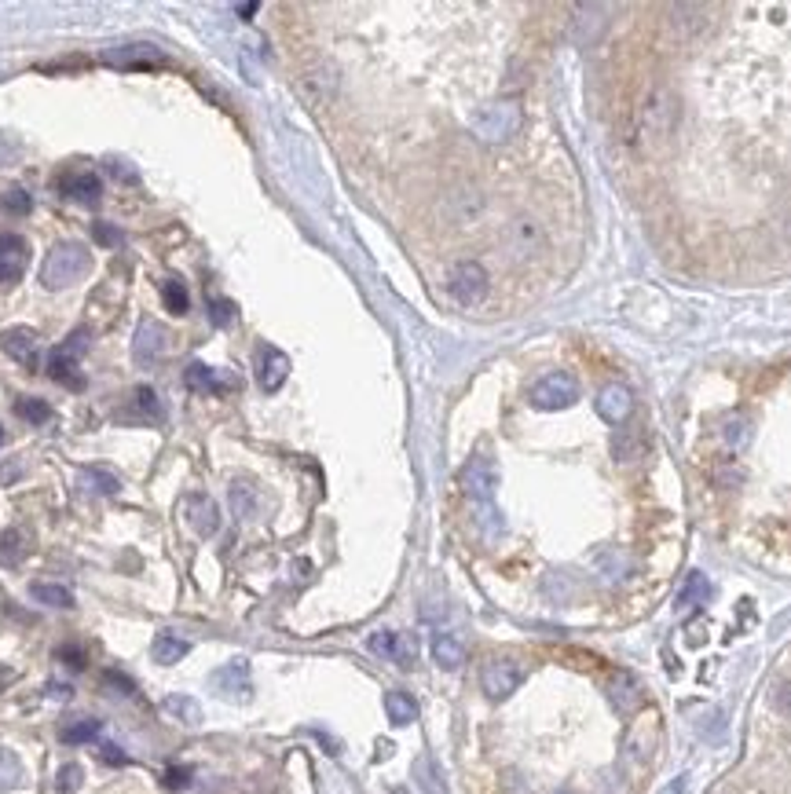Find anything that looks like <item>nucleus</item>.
Segmentation results:
<instances>
[{
	"mask_svg": "<svg viewBox=\"0 0 791 794\" xmlns=\"http://www.w3.org/2000/svg\"><path fill=\"white\" fill-rule=\"evenodd\" d=\"M100 729H103L100 718H77V722H66L59 729V740L70 743V747H81V743H92L100 736Z\"/></svg>",
	"mask_w": 791,
	"mask_h": 794,
	"instance_id": "nucleus-26",
	"label": "nucleus"
},
{
	"mask_svg": "<svg viewBox=\"0 0 791 794\" xmlns=\"http://www.w3.org/2000/svg\"><path fill=\"white\" fill-rule=\"evenodd\" d=\"M448 293L462 308H477L487 297V272H484V263H477V260L455 263L451 275H448Z\"/></svg>",
	"mask_w": 791,
	"mask_h": 794,
	"instance_id": "nucleus-5",
	"label": "nucleus"
},
{
	"mask_svg": "<svg viewBox=\"0 0 791 794\" xmlns=\"http://www.w3.org/2000/svg\"><path fill=\"white\" fill-rule=\"evenodd\" d=\"M645 444H649L645 428L631 425V428H620V435L612 439V454H615V462H638L645 454Z\"/></svg>",
	"mask_w": 791,
	"mask_h": 794,
	"instance_id": "nucleus-22",
	"label": "nucleus"
},
{
	"mask_svg": "<svg viewBox=\"0 0 791 794\" xmlns=\"http://www.w3.org/2000/svg\"><path fill=\"white\" fill-rule=\"evenodd\" d=\"M0 77H5V70H0Z\"/></svg>",
	"mask_w": 791,
	"mask_h": 794,
	"instance_id": "nucleus-55",
	"label": "nucleus"
},
{
	"mask_svg": "<svg viewBox=\"0 0 791 794\" xmlns=\"http://www.w3.org/2000/svg\"><path fill=\"white\" fill-rule=\"evenodd\" d=\"M371 652L374 655H381V659H392L396 666H414V641L410 637H403V634H392V630H378L371 641Z\"/></svg>",
	"mask_w": 791,
	"mask_h": 794,
	"instance_id": "nucleus-17",
	"label": "nucleus"
},
{
	"mask_svg": "<svg viewBox=\"0 0 791 794\" xmlns=\"http://www.w3.org/2000/svg\"><path fill=\"white\" fill-rule=\"evenodd\" d=\"M161 707H165V714H172L176 722H184V725H198L202 722V707H198V699H191V695H169Z\"/></svg>",
	"mask_w": 791,
	"mask_h": 794,
	"instance_id": "nucleus-30",
	"label": "nucleus"
},
{
	"mask_svg": "<svg viewBox=\"0 0 791 794\" xmlns=\"http://www.w3.org/2000/svg\"><path fill=\"white\" fill-rule=\"evenodd\" d=\"M191 652V645L184 641V637H176V634H158L154 637V645H150V655H154V663H161V666H172V663H180L184 655Z\"/></svg>",
	"mask_w": 791,
	"mask_h": 794,
	"instance_id": "nucleus-25",
	"label": "nucleus"
},
{
	"mask_svg": "<svg viewBox=\"0 0 791 794\" xmlns=\"http://www.w3.org/2000/svg\"><path fill=\"white\" fill-rule=\"evenodd\" d=\"M286 378H290L286 351L264 344V348H260V359H256V381H260V388H264V392H279V388L286 385Z\"/></svg>",
	"mask_w": 791,
	"mask_h": 794,
	"instance_id": "nucleus-14",
	"label": "nucleus"
},
{
	"mask_svg": "<svg viewBox=\"0 0 791 794\" xmlns=\"http://www.w3.org/2000/svg\"><path fill=\"white\" fill-rule=\"evenodd\" d=\"M30 597L37 600V604H48V607H73V593L66 589V586H59V582H34L30 586Z\"/></svg>",
	"mask_w": 791,
	"mask_h": 794,
	"instance_id": "nucleus-29",
	"label": "nucleus"
},
{
	"mask_svg": "<svg viewBox=\"0 0 791 794\" xmlns=\"http://www.w3.org/2000/svg\"><path fill=\"white\" fill-rule=\"evenodd\" d=\"M19 783H23V765H19V758H15L12 751L0 747V794L12 790V787H19Z\"/></svg>",
	"mask_w": 791,
	"mask_h": 794,
	"instance_id": "nucleus-39",
	"label": "nucleus"
},
{
	"mask_svg": "<svg viewBox=\"0 0 791 794\" xmlns=\"http://www.w3.org/2000/svg\"><path fill=\"white\" fill-rule=\"evenodd\" d=\"M495 487H498V469H495L491 458H473V462L462 469V491L473 498V505H480V509L491 512V516H495V509H491Z\"/></svg>",
	"mask_w": 791,
	"mask_h": 794,
	"instance_id": "nucleus-7",
	"label": "nucleus"
},
{
	"mask_svg": "<svg viewBox=\"0 0 791 794\" xmlns=\"http://www.w3.org/2000/svg\"><path fill=\"white\" fill-rule=\"evenodd\" d=\"M55 187H59L63 198L81 202V206H88V209H96V206L103 202V180H100L96 172H88V168H66V172H59Z\"/></svg>",
	"mask_w": 791,
	"mask_h": 794,
	"instance_id": "nucleus-8",
	"label": "nucleus"
},
{
	"mask_svg": "<svg viewBox=\"0 0 791 794\" xmlns=\"http://www.w3.org/2000/svg\"><path fill=\"white\" fill-rule=\"evenodd\" d=\"M506 238H509L513 256H532V253L543 249V231H539V224H532V220H516Z\"/></svg>",
	"mask_w": 791,
	"mask_h": 794,
	"instance_id": "nucleus-23",
	"label": "nucleus"
},
{
	"mask_svg": "<svg viewBox=\"0 0 791 794\" xmlns=\"http://www.w3.org/2000/svg\"><path fill=\"white\" fill-rule=\"evenodd\" d=\"M414 780H418V787L425 794H444V776H439V765L429 754L414 761Z\"/></svg>",
	"mask_w": 791,
	"mask_h": 794,
	"instance_id": "nucleus-32",
	"label": "nucleus"
},
{
	"mask_svg": "<svg viewBox=\"0 0 791 794\" xmlns=\"http://www.w3.org/2000/svg\"><path fill=\"white\" fill-rule=\"evenodd\" d=\"M0 348H5V356H12L15 363H23V367H37V333L34 330H26V326H15V330H5L0 333Z\"/></svg>",
	"mask_w": 791,
	"mask_h": 794,
	"instance_id": "nucleus-18",
	"label": "nucleus"
},
{
	"mask_svg": "<svg viewBox=\"0 0 791 794\" xmlns=\"http://www.w3.org/2000/svg\"><path fill=\"white\" fill-rule=\"evenodd\" d=\"M631 410H634V399H631V392H627L623 385H608V388L597 396V414H601V421H608V425H623V421L631 417Z\"/></svg>",
	"mask_w": 791,
	"mask_h": 794,
	"instance_id": "nucleus-19",
	"label": "nucleus"
},
{
	"mask_svg": "<svg viewBox=\"0 0 791 794\" xmlns=\"http://www.w3.org/2000/svg\"><path fill=\"white\" fill-rule=\"evenodd\" d=\"M103 62L118 70H154V66H165V55L154 44H121V48H107Z\"/></svg>",
	"mask_w": 791,
	"mask_h": 794,
	"instance_id": "nucleus-13",
	"label": "nucleus"
},
{
	"mask_svg": "<svg viewBox=\"0 0 791 794\" xmlns=\"http://www.w3.org/2000/svg\"><path fill=\"white\" fill-rule=\"evenodd\" d=\"M81 780H84V772H81V765H63L59 769V794H73L77 787H81Z\"/></svg>",
	"mask_w": 791,
	"mask_h": 794,
	"instance_id": "nucleus-45",
	"label": "nucleus"
},
{
	"mask_svg": "<svg viewBox=\"0 0 791 794\" xmlns=\"http://www.w3.org/2000/svg\"><path fill=\"white\" fill-rule=\"evenodd\" d=\"M612 699H615V707H620V711L638 707V703H641V688H638V681H634L631 674H620V677L612 681Z\"/></svg>",
	"mask_w": 791,
	"mask_h": 794,
	"instance_id": "nucleus-33",
	"label": "nucleus"
},
{
	"mask_svg": "<svg viewBox=\"0 0 791 794\" xmlns=\"http://www.w3.org/2000/svg\"><path fill=\"white\" fill-rule=\"evenodd\" d=\"M0 444H5V428H0Z\"/></svg>",
	"mask_w": 791,
	"mask_h": 794,
	"instance_id": "nucleus-53",
	"label": "nucleus"
},
{
	"mask_svg": "<svg viewBox=\"0 0 791 794\" xmlns=\"http://www.w3.org/2000/svg\"><path fill=\"white\" fill-rule=\"evenodd\" d=\"M161 301H165V308L172 311V315H188V308H191V297H188V286L180 282V279H165V286H161Z\"/></svg>",
	"mask_w": 791,
	"mask_h": 794,
	"instance_id": "nucleus-35",
	"label": "nucleus"
},
{
	"mask_svg": "<svg viewBox=\"0 0 791 794\" xmlns=\"http://www.w3.org/2000/svg\"><path fill=\"white\" fill-rule=\"evenodd\" d=\"M213 688H217L224 699L246 703V699H249V663H246V659H231L227 666H220V670L213 674Z\"/></svg>",
	"mask_w": 791,
	"mask_h": 794,
	"instance_id": "nucleus-16",
	"label": "nucleus"
},
{
	"mask_svg": "<svg viewBox=\"0 0 791 794\" xmlns=\"http://www.w3.org/2000/svg\"><path fill=\"white\" fill-rule=\"evenodd\" d=\"M604 8H597V5H590V8H579V19H575V37H579V44H590V41H597V33H601V26H604Z\"/></svg>",
	"mask_w": 791,
	"mask_h": 794,
	"instance_id": "nucleus-34",
	"label": "nucleus"
},
{
	"mask_svg": "<svg viewBox=\"0 0 791 794\" xmlns=\"http://www.w3.org/2000/svg\"><path fill=\"white\" fill-rule=\"evenodd\" d=\"M100 758H103L107 765H129V758H125V751H121V747H114V743H107V747L100 751Z\"/></svg>",
	"mask_w": 791,
	"mask_h": 794,
	"instance_id": "nucleus-49",
	"label": "nucleus"
},
{
	"mask_svg": "<svg viewBox=\"0 0 791 794\" xmlns=\"http://www.w3.org/2000/svg\"><path fill=\"white\" fill-rule=\"evenodd\" d=\"M527 399H532L535 410H564L579 399V385L572 374H546L543 381L532 385V396Z\"/></svg>",
	"mask_w": 791,
	"mask_h": 794,
	"instance_id": "nucleus-6",
	"label": "nucleus"
},
{
	"mask_svg": "<svg viewBox=\"0 0 791 794\" xmlns=\"http://www.w3.org/2000/svg\"><path fill=\"white\" fill-rule=\"evenodd\" d=\"M385 714H389V722L396 729H403V725H410L418 718V703L407 692H389L385 695Z\"/></svg>",
	"mask_w": 791,
	"mask_h": 794,
	"instance_id": "nucleus-28",
	"label": "nucleus"
},
{
	"mask_svg": "<svg viewBox=\"0 0 791 794\" xmlns=\"http://www.w3.org/2000/svg\"><path fill=\"white\" fill-rule=\"evenodd\" d=\"M15 414H19L23 421H30V425H44V421H52V407H48L44 399H37V396H23V399H15Z\"/></svg>",
	"mask_w": 791,
	"mask_h": 794,
	"instance_id": "nucleus-37",
	"label": "nucleus"
},
{
	"mask_svg": "<svg viewBox=\"0 0 791 794\" xmlns=\"http://www.w3.org/2000/svg\"><path fill=\"white\" fill-rule=\"evenodd\" d=\"M26 553H30V539L19 531V527H12V531L0 535V564H5V568L23 564Z\"/></svg>",
	"mask_w": 791,
	"mask_h": 794,
	"instance_id": "nucleus-27",
	"label": "nucleus"
},
{
	"mask_svg": "<svg viewBox=\"0 0 791 794\" xmlns=\"http://www.w3.org/2000/svg\"><path fill=\"white\" fill-rule=\"evenodd\" d=\"M30 209H34V198L23 187H8L5 195H0V213L5 216H26Z\"/></svg>",
	"mask_w": 791,
	"mask_h": 794,
	"instance_id": "nucleus-38",
	"label": "nucleus"
},
{
	"mask_svg": "<svg viewBox=\"0 0 791 794\" xmlns=\"http://www.w3.org/2000/svg\"><path fill=\"white\" fill-rule=\"evenodd\" d=\"M184 520L198 539H209L220 531V505L209 494H188L184 502Z\"/></svg>",
	"mask_w": 791,
	"mask_h": 794,
	"instance_id": "nucleus-12",
	"label": "nucleus"
},
{
	"mask_svg": "<svg viewBox=\"0 0 791 794\" xmlns=\"http://www.w3.org/2000/svg\"><path fill=\"white\" fill-rule=\"evenodd\" d=\"M564 794H572V790H564Z\"/></svg>",
	"mask_w": 791,
	"mask_h": 794,
	"instance_id": "nucleus-56",
	"label": "nucleus"
},
{
	"mask_svg": "<svg viewBox=\"0 0 791 794\" xmlns=\"http://www.w3.org/2000/svg\"><path fill=\"white\" fill-rule=\"evenodd\" d=\"M59 663L63 666H70V670H84V663H88V655H84V648L77 645V641H66V645H59Z\"/></svg>",
	"mask_w": 791,
	"mask_h": 794,
	"instance_id": "nucleus-43",
	"label": "nucleus"
},
{
	"mask_svg": "<svg viewBox=\"0 0 791 794\" xmlns=\"http://www.w3.org/2000/svg\"><path fill=\"white\" fill-rule=\"evenodd\" d=\"M773 707L784 711V714H791V681L777 684V692H773Z\"/></svg>",
	"mask_w": 791,
	"mask_h": 794,
	"instance_id": "nucleus-48",
	"label": "nucleus"
},
{
	"mask_svg": "<svg viewBox=\"0 0 791 794\" xmlns=\"http://www.w3.org/2000/svg\"><path fill=\"white\" fill-rule=\"evenodd\" d=\"M711 597V582L703 579L699 571L696 575H689L685 579V586H681V593H678V607H692V604H703Z\"/></svg>",
	"mask_w": 791,
	"mask_h": 794,
	"instance_id": "nucleus-36",
	"label": "nucleus"
},
{
	"mask_svg": "<svg viewBox=\"0 0 791 794\" xmlns=\"http://www.w3.org/2000/svg\"><path fill=\"white\" fill-rule=\"evenodd\" d=\"M107 684L121 688V695H132V692H136V684H132V681H129L125 674H118V670H111V674H107Z\"/></svg>",
	"mask_w": 791,
	"mask_h": 794,
	"instance_id": "nucleus-50",
	"label": "nucleus"
},
{
	"mask_svg": "<svg viewBox=\"0 0 791 794\" xmlns=\"http://www.w3.org/2000/svg\"><path fill=\"white\" fill-rule=\"evenodd\" d=\"M48 695H55V699H70V688H66V684H48Z\"/></svg>",
	"mask_w": 791,
	"mask_h": 794,
	"instance_id": "nucleus-51",
	"label": "nucleus"
},
{
	"mask_svg": "<svg viewBox=\"0 0 791 794\" xmlns=\"http://www.w3.org/2000/svg\"><path fill=\"white\" fill-rule=\"evenodd\" d=\"M165 351H169V333H165V326L154 322V319H143L140 330H136V344H132L136 363H140V367H154V363L165 356Z\"/></svg>",
	"mask_w": 791,
	"mask_h": 794,
	"instance_id": "nucleus-11",
	"label": "nucleus"
},
{
	"mask_svg": "<svg viewBox=\"0 0 791 794\" xmlns=\"http://www.w3.org/2000/svg\"><path fill=\"white\" fill-rule=\"evenodd\" d=\"M184 381H188V388H195V392H209V396L235 388V378H220V374H217L213 367H206V363H191V367L184 370Z\"/></svg>",
	"mask_w": 791,
	"mask_h": 794,
	"instance_id": "nucleus-21",
	"label": "nucleus"
},
{
	"mask_svg": "<svg viewBox=\"0 0 791 794\" xmlns=\"http://www.w3.org/2000/svg\"><path fill=\"white\" fill-rule=\"evenodd\" d=\"M19 154H23V143L15 136H8V132H0V168H8Z\"/></svg>",
	"mask_w": 791,
	"mask_h": 794,
	"instance_id": "nucleus-46",
	"label": "nucleus"
},
{
	"mask_svg": "<svg viewBox=\"0 0 791 794\" xmlns=\"http://www.w3.org/2000/svg\"><path fill=\"white\" fill-rule=\"evenodd\" d=\"M161 783H165V790H188L191 787V769L188 765H169Z\"/></svg>",
	"mask_w": 791,
	"mask_h": 794,
	"instance_id": "nucleus-44",
	"label": "nucleus"
},
{
	"mask_svg": "<svg viewBox=\"0 0 791 794\" xmlns=\"http://www.w3.org/2000/svg\"><path fill=\"white\" fill-rule=\"evenodd\" d=\"M520 121H524L520 107L509 103V100H502V103L480 107V110L469 118V129H473V136H477L480 143H506V139H513V136L520 132Z\"/></svg>",
	"mask_w": 791,
	"mask_h": 794,
	"instance_id": "nucleus-4",
	"label": "nucleus"
},
{
	"mask_svg": "<svg viewBox=\"0 0 791 794\" xmlns=\"http://www.w3.org/2000/svg\"><path fill=\"white\" fill-rule=\"evenodd\" d=\"M77 487L84 491V494H100V498H114L118 491H121V480L111 473V469H103V465H84L81 473H77Z\"/></svg>",
	"mask_w": 791,
	"mask_h": 794,
	"instance_id": "nucleus-20",
	"label": "nucleus"
},
{
	"mask_svg": "<svg viewBox=\"0 0 791 794\" xmlns=\"http://www.w3.org/2000/svg\"><path fill=\"white\" fill-rule=\"evenodd\" d=\"M92 268V253L81 242H59L52 245V253L41 263V286L44 290H66L73 282H81Z\"/></svg>",
	"mask_w": 791,
	"mask_h": 794,
	"instance_id": "nucleus-1",
	"label": "nucleus"
},
{
	"mask_svg": "<svg viewBox=\"0 0 791 794\" xmlns=\"http://www.w3.org/2000/svg\"><path fill=\"white\" fill-rule=\"evenodd\" d=\"M656 740H660V714H656V711H645V714L631 725V732H627V754H631L634 761H649L652 751H656Z\"/></svg>",
	"mask_w": 791,
	"mask_h": 794,
	"instance_id": "nucleus-15",
	"label": "nucleus"
},
{
	"mask_svg": "<svg viewBox=\"0 0 791 794\" xmlns=\"http://www.w3.org/2000/svg\"><path fill=\"white\" fill-rule=\"evenodd\" d=\"M432 659L439 670H458L466 663V648L455 634H436L432 637Z\"/></svg>",
	"mask_w": 791,
	"mask_h": 794,
	"instance_id": "nucleus-24",
	"label": "nucleus"
},
{
	"mask_svg": "<svg viewBox=\"0 0 791 794\" xmlns=\"http://www.w3.org/2000/svg\"><path fill=\"white\" fill-rule=\"evenodd\" d=\"M209 322L213 326H231L235 322V304L231 301H224V297H209Z\"/></svg>",
	"mask_w": 791,
	"mask_h": 794,
	"instance_id": "nucleus-42",
	"label": "nucleus"
},
{
	"mask_svg": "<svg viewBox=\"0 0 791 794\" xmlns=\"http://www.w3.org/2000/svg\"><path fill=\"white\" fill-rule=\"evenodd\" d=\"M231 509H235L238 520H253V516H256V494H253V487L235 483V487H231Z\"/></svg>",
	"mask_w": 791,
	"mask_h": 794,
	"instance_id": "nucleus-40",
	"label": "nucleus"
},
{
	"mask_svg": "<svg viewBox=\"0 0 791 794\" xmlns=\"http://www.w3.org/2000/svg\"><path fill=\"white\" fill-rule=\"evenodd\" d=\"M256 8H260V5H242V8H238V15H242V19H249V15H256Z\"/></svg>",
	"mask_w": 791,
	"mask_h": 794,
	"instance_id": "nucleus-52",
	"label": "nucleus"
},
{
	"mask_svg": "<svg viewBox=\"0 0 791 794\" xmlns=\"http://www.w3.org/2000/svg\"><path fill=\"white\" fill-rule=\"evenodd\" d=\"M132 414H136L140 421H161V417H165V407H161L158 392L143 385V388L132 392Z\"/></svg>",
	"mask_w": 791,
	"mask_h": 794,
	"instance_id": "nucleus-31",
	"label": "nucleus"
},
{
	"mask_svg": "<svg viewBox=\"0 0 791 794\" xmlns=\"http://www.w3.org/2000/svg\"><path fill=\"white\" fill-rule=\"evenodd\" d=\"M392 794H407V790H400V787H396V790H392Z\"/></svg>",
	"mask_w": 791,
	"mask_h": 794,
	"instance_id": "nucleus-54",
	"label": "nucleus"
},
{
	"mask_svg": "<svg viewBox=\"0 0 791 794\" xmlns=\"http://www.w3.org/2000/svg\"><path fill=\"white\" fill-rule=\"evenodd\" d=\"M88 348V330H73L63 344H55L48 351V363H44V374L52 381H59L63 388H73L81 392L84 388V374H81V356Z\"/></svg>",
	"mask_w": 791,
	"mask_h": 794,
	"instance_id": "nucleus-2",
	"label": "nucleus"
},
{
	"mask_svg": "<svg viewBox=\"0 0 791 794\" xmlns=\"http://www.w3.org/2000/svg\"><path fill=\"white\" fill-rule=\"evenodd\" d=\"M678 121V100L670 88H652V92L645 96V103L638 107V136L645 143H663L670 136Z\"/></svg>",
	"mask_w": 791,
	"mask_h": 794,
	"instance_id": "nucleus-3",
	"label": "nucleus"
},
{
	"mask_svg": "<svg viewBox=\"0 0 791 794\" xmlns=\"http://www.w3.org/2000/svg\"><path fill=\"white\" fill-rule=\"evenodd\" d=\"M524 681V670L513 663V659H491L484 670H480V688L487 699H509Z\"/></svg>",
	"mask_w": 791,
	"mask_h": 794,
	"instance_id": "nucleus-9",
	"label": "nucleus"
},
{
	"mask_svg": "<svg viewBox=\"0 0 791 794\" xmlns=\"http://www.w3.org/2000/svg\"><path fill=\"white\" fill-rule=\"evenodd\" d=\"M30 263V245L15 231H0V286H12L23 279Z\"/></svg>",
	"mask_w": 791,
	"mask_h": 794,
	"instance_id": "nucleus-10",
	"label": "nucleus"
},
{
	"mask_svg": "<svg viewBox=\"0 0 791 794\" xmlns=\"http://www.w3.org/2000/svg\"><path fill=\"white\" fill-rule=\"evenodd\" d=\"M92 234H96L100 245H121L125 242V234L118 227H111V224H92Z\"/></svg>",
	"mask_w": 791,
	"mask_h": 794,
	"instance_id": "nucleus-47",
	"label": "nucleus"
},
{
	"mask_svg": "<svg viewBox=\"0 0 791 794\" xmlns=\"http://www.w3.org/2000/svg\"><path fill=\"white\" fill-rule=\"evenodd\" d=\"M722 439H726V447H729V451L748 447V439H751V425H748V417H729L726 428H722Z\"/></svg>",
	"mask_w": 791,
	"mask_h": 794,
	"instance_id": "nucleus-41",
	"label": "nucleus"
}]
</instances>
